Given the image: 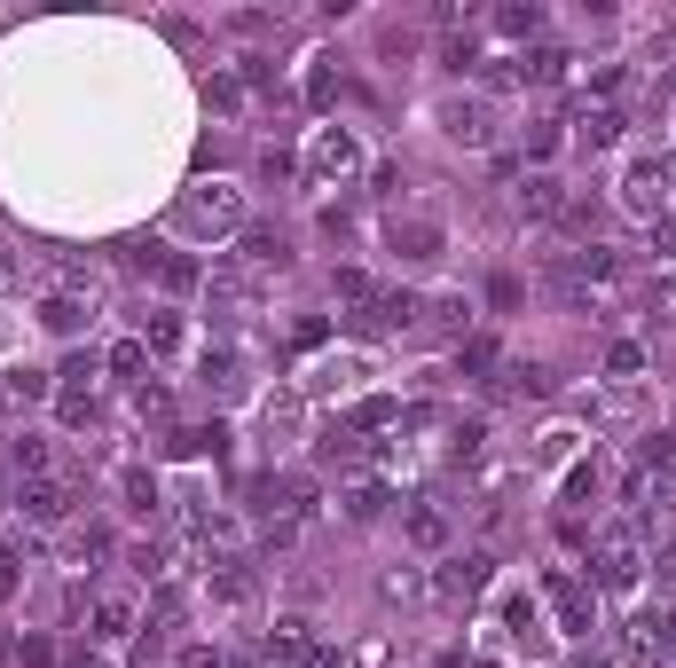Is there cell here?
Segmentation results:
<instances>
[{"mask_svg": "<svg viewBox=\"0 0 676 668\" xmlns=\"http://www.w3.org/2000/svg\"><path fill=\"white\" fill-rule=\"evenodd\" d=\"M24 668H55V645L48 638H24Z\"/></svg>", "mask_w": 676, "mask_h": 668, "instance_id": "7bdbcfd3", "label": "cell"}, {"mask_svg": "<svg viewBox=\"0 0 676 668\" xmlns=\"http://www.w3.org/2000/svg\"><path fill=\"white\" fill-rule=\"evenodd\" d=\"M9 464H16L24 480H40V472H48V441H40V432H16V441H9Z\"/></svg>", "mask_w": 676, "mask_h": 668, "instance_id": "e0dca14e", "label": "cell"}, {"mask_svg": "<svg viewBox=\"0 0 676 668\" xmlns=\"http://www.w3.org/2000/svg\"><path fill=\"white\" fill-rule=\"evenodd\" d=\"M103 551H111V527H79V534H72V566L103 558Z\"/></svg>", "mask_w": 676, "mask_h": 668, "instance_id": "4dcf8cb0", "label": "cell"}, {"mask_svg": "<svg viewBox=\"0 0 676 668\" xmlns=\"http://www.w3.org/2000/svg\"><path fill=\"white\" fill-rule=\"evenodd\" d=\"M134 629V606L126 597H103V606H95V638H126Z\"/></svg>", "mask_w": 676, "mask_h": 668, "instance_id": "603a6c76", "label": "cell"}, {"mask_svg": "<svg viewBox=\"0 0 676 668\" xmlns=\"http://www.w3.org/2000/svg\"><path fill=\"white\" fill-rule=\"evenodd\" d=\"M95 370H103L95 354H72V362H63V378H72V393H79V386H95Z\"/></svg>", "mask_w": 676, "mask_h": 668, "instance_id": "f35d334b", "label": "cell"}, {"mask_svg": "<svg viewBox=\"0 0 676 668\" xmlns=\"http://www.w3.org/2000/svg\"><path fill=\"white\" fill-rule=\"evenodd\" d=\"M0 393H9V401H48L55 378H48V370H24V362H16V370H0Z\"/></svg>", "mask_w": 676, "mask_h": 668, "instance_id": "5bb4252c", "label": "cell"}, {"mask_svg": "<svg viewBox=\"0 0 676 668\" xmlns=\"http://www.w3.org/2000/svg\"><path fill=\"white\" fill-rule=\"evenodd\" d=\"M605 370H614V378H629V370H646V346H629V339H622L614 354H605Z\"/></svg>", "mask_w": 676, "mask_h": 668, "instance_id": "836d02e7", "label": "cell"}, {"mask_svg": "<svg viewBox=\"0 0 676 668\" xmlns=\"http://www.w3.org/2000/svg\"><path fill=\"white\" fill-rule=\"evenodd\" d=\"M299 668H338V653H323V645H308V660H299Z\"/></svg>", "mask_w": 676, "mask_h": 668, "instance_id": "7dc6e473", "label": "cell"}, {"mask_svg": "<svg viewBox=\"0 0 676 668\" xmlns=\"http://www.w3.org/2000/svg\"><path fill=\"white\" fill-rule=\"evenodd\" d=\"M142 362H150V346H142V339H126V346H111V370H118V378H142Z\"/></svg>", "mask_w": 676, "mask_h": 668, "instance_id": "d6a6232c", "label": "cell"}, {"mask_svg": "<svg viewBox=\"0 0 676 668\" xmlns=\"http://www.w3.org/2000/svg\"><path fill=\"white\" fill-rule=\"evenodd\" d=\"M488 575H496V558H488V551H464V558H449L441 590H449V597H480V590H488Z\"/></svg>", "mask_w": 676, "mask_h": 668, "instance_id": "ba28073f", "label": "cell"}, {"mask_svg": "<svg viewBox=\"0 0 676 668\" xmlns=\"http://www.w3.org/2000/svg\"><path fill=\"white\" fill-rule=\"evenodd\" d=\"M614 134H622V111H583V142L590 150H605Z\"/></svg>", "mask_w": 676, "mask_h": 668, "instance_id": "83f0119b", "label": "cell"}, {"mask_svg": "<svg viewBox=\"0 0 676 668\" xmlns=\"http://www.w3.org/2000/svg\"><path fill=\"white\" fill-rule=\"evenodd\" d=\"M496 31H512V40H535V31H543V9H496Z\"/></svg>", "mask_w": 676, "mask_h": 668, "instance_id": "d4e9b609", "label": "cell"}, {"mask_svg": "<svg viewBox=\"0 0 676 668\" xmlns=\"http://www.w3.org/2000/svg\"><path fill=\"white\" fill-rule=\"evenodd\" d=\"M410 543H417V551H441V543H449V519L433 512V504H417V512H410Z\"/></svg>", "mask_w": 676, "mask_h": 668, "instance_id": "ac0fdd59", "label": "cell"}, {"mask_svg": "<svg viewBox=\"0 0 676 668\" xmlns=\"http://www.w3.org/2000/svg\"><path fill=\"white\" fill-rule=\"evenodd\" d=\"M72 668H103V660H87V653H79V660H72Z\"/></svg>", "mask_w": 676, "mask_h": 668, "instance_id": "c3c4849f", "label": "cell"}, {"mask_svg": "<svg viewBox=\"0 0 676 668\" xmlns=\"http://www.w3.org/2000/svg\"><path fill=\"white\" fill-rule=\"evenodd\" d=\"M566 449H574V432H543V441H535V464H566Z\"/></svg>", "mask_w": 676, "mask_h": 668, "instance_id": "74e56055", "label": "cell"}, {"mask_svg": "<svg viewBox=\"0 0 676 668\" xmlns=\"http://www.w3.org/2000/svg\"><path fill=\"white\" fill-rule=\"evenodd\" d=\"M480 449H488V425H480V417H472V425H456V432H449V456H456V464H472V456H480Z\"/></svg>", "mask_w": 676, "mask_h": 668, "instance_id": "4316f807", "label": "cell"}, {"mask_svg": "<svg viewBox=\"0 0 676 668\" xmlns=\"http://www.w3.org/2000/svg\"><path fill=\"white\" fill-rule=\"evenodd\" d=\"M142 346H150V354H174V346H181V323H174V315H150V323H142Z\"/></svg>", "mask_w": 676, "mask_h": 668, "instance_id": "484cf974", "label": "cell"}, {"mask_svg": "<svg viewBox=\"0 0 676 668\" xmlns=\"http://www.w3.org/2000/svg\"><path fill=\"white\" fill-rule=\"evenodd\" d=\"M370 370H362V362L354 354H330V362H315V370H308V386H299V393H315V401H330V393H354Z\"/></svg>", "mask_w": 676, "mask_h": 668, "instance_id": "52a82bcc", "label": "cell"}, {"mask_svg": "<svg viewBox=\"0 0 676 668\" xmlns=\"http://www.w3.org/2000/svg\"><path fill=\"white\" fill-rule=\"evenodd\" d=\"M181 668H221V653H213V645H189V660H181Z\"/></svg>", "mask_w": 676, "mask_h": 668, "instance_id": "bcb514c9", "label": "cell"}, {"mask_svg": "<svg viewBox=\"0 0 676 668\" xmlns=\"http://www.w3.org/2000/svg\"><path fill=\"white\" fill-rule=\"evenodd\" d=\"M165 558H174L165 543H134V551H126V566H134V575H142V582H165V575H174V566H165Z\"/></svg>", "mask_w": 676, "mask_h": 668, "instance_id": "44dd1931", "label": "cell"}, {"mask_svg": "<svg viewBox=\"0 0 676 668\" xmlns=\"http://www.w3.org/2000/svg\"><path fill=\"white\" fill-rule=\"evenodd\" d=\"M72 504H79V488H72V480H55V472L24 480V495H16V512H24L32 527H63V519H72Z\"/></svg>", "mask_w": 676, "mask_h": 668, "instance_id": "7a4b0ae2", "label": "cell"}, {"mask_svg": "<svg viewBox=\"0 0 676 668\" xmlns=\"http://www.w3.org/2000/svg\"><path fill=\"white\" fill-rule=\"evenodd\" d=\"M315 456L338 464V472H354V464H362V432H354V425H330L323 441H315Z\"/></svg>", "mask_w": 676, "mask_h": 668, "instance_id": "4fadbf2b", "label": "cell"}, {"mask_svg": "<svg viewBox=\"0 0 676 668\" xmlns=\"http://www.w3.org/2000/svg\"><path fill=\"white\" fill-rule=\"evenodd\" d=\"M622 189H629V213H637V220H653V213H661V165H653V157H646V165H629V181H622Z\"/></svg>", "mask_w": 676, "mask_h": 668, "instance_id": "8fae6325", "label": "cell"}, {"mask_svg": "<svg viewBox=\"0 0 676 668\" xmlns=\"http://www.w3.org/2000/svg\"><path fill=\"white\" fill-rule=\"evenodd\" d=\"M40 323L55 330V339H79V330L95 323V299H79V291H48V299H40Z\"/></svg>", "mask_w": 676, "mask_h": 668, "instance_id": "5b68a950", "label": "cell"}, {"mask_svg": "<svg viewBox=\"0 0 676 668\" xmlns=\"http://www.w3.org/2000/svg\"><path fill=\"white\" fill-rule=\"evenodd\" d=\"M9 590H16V551L0 543V597H9Z\"/></svg>", "mask_w": 676, "mask_h": 668, "instance_id": "f6af8a7d", "label": "cell"}, {"mask_svg": "<svg viewBox=\"0 0 676 668\" xmlns=\"http://www.w3.org/2000/svg\"><path fill=\"white\" fill-rule=\"evenodd\" d=\"M181 228H197V237H236L245 228V197H236L228 181H205L181 197Z\"/></svg>", "mask_w": 676, "mask_h": 668, "instance_id": "6da1fadb", "label": "cell"}, {"mask_svg": "<svg viewBox=\"0 0 676 668\" xmlns=\"http://www.w3.org/2000/svg\"><path fill=\"white\" fill-rule=\"evenodd\" d=\"M338 299H347V307H370V299H378V283H370L362 267H338Z\"/></svg>", "mask_w": 676, "mask_h": 668, "instance_id": "f1b7e54d", "label": "cell"}, {"mask_svg": "<svg viewBox=\"0 0 676 668\" xmlns=\"http://www.w3.org/2000/svg\"><path fill=\"white\" fill-rule=\"evenodd\" d=\"M267 660H308V621H276L267 629Z\"/></svg>", "mask_w": 676, "mask_h": 668, "instance_id": "2e32d148", "label": "cell"}, {"mask_svg": "<svg viewBox=\"0 0 676 668\" xmlns=\"http://www.w3.org/2000/svg\"><path fill=\"white\" fill-rule=\"evenodd\" d=\"M245 260L252 267H291V237L284 228H245Z\"/></svg>", "mask_w": 676, "mask_h": 668, "instance_id": "7c38bea8", "label": "cell"}, {"mask_svg": "<svg viewBox=\"0 0 676 668\" xmlns=\"http://www.w3.org/2000/svg\"><path fill=\"white\" fill-rule=\"evenodd\" d=\"M449 134H456V142H480V134H488V126H480V111H472V103H464V111H449Z\"/></svg>", "mask_w": 676, "mask_h": 668, "instance_id": "8d00e7d4", "label": "cell"}, {"mask_svg": "<svg viewBox=\"0 0 676 668\" xmlns=\"http://www.w3.org/2000/svg\"><path fill=\"white\" fill-rule=\"evenodd\" d=\"M158 276H165V283H174V291H189V283H197V260H165V267H158Z\"/></svg>", "mask_w": 676, "mask_h": 668, "instance_id": "b9f144b4", "label": "cell"}, {"mask_svg": "<svg viewBox=\"0 0 676 668\" xmlns=\"http://www.w3.org/2000/svg\"><path fill=\"white\" fill-rule=\"evenodd\" d=\"M629 582H637V543H629V527H605V534H598L590 590H629Z\"/></svg>", "mask_w": 676, "mask_h": 668, "instance_id": "277c9868", "label": "cell"}, {"mask_svg": "<svg viewBox=\"0 0 676 668\" xmlns=\"http://www.w3.org/2000/svg\"><path fill=\"white\" fill-rule=\"evenodd\" d=\"M464 370H472V378L496 370V339H464Z\"/></svg>", "mask_w": 676, "mask_h": 668, "instance_id": "d590c367", "label": "cell"}, {"mask_svg": "<svg viewBox=\"0 0 676 668\" xmlns=\"http://www.w3.org/2000/svg\"><path fill=\"white\" fill-rule=\"evenodd\" d=\"M417 315H433V323H441V330H464L472 323V307H464V299L449 291V299H433V307H417Z\"/></svg>", "mask_w": 676, "mask_h": 668, "instance_id": "1f68e13d", "label": "cell"}, {"mask_svg": "<svg viewBox=\"0 0 676 668\" xmlns=\"http://www.w3.org/2000/svg\"><path fill=\"white\" fill-rule=\"evenodd\" d=\"M543 597H551V614L574 629V638H583V629H598V590H590L583 575H566V566H559V575L543 582Z\"/></svg>", "mask_w": 676, "mask_h": 668, "instance_id": "3957f363", "label": "cell"}, {"mask_svg": "<svg viewBox=\"0 0 676 668\" xmlns=\"http://www.w3.org/2000/svg\"><path fill=\"white\" fill-rule=\"evenodd\" d=\"M519 213H527V220H559V213H566L559 181H551V174H527V181H519Z\"/></svg>", "mask_w": 676, "mask_h": 668, "instance_id": "30bf717a", "label": "cell"}, {"mask_svg": "<svg viewBox=\"0 0 676 668\" xmlns=\"http://www.w3.org/2000/svg\"><path fill=\"white\" fill-rule=\"evenodd\" d=\"M378 425H401V409L386 393H370V401H354V432H378Z\"/></svg>", "mask_w": 676, "mask_h": 668, "instance_id": "cb8c5ba5", "label": "cell"}, {"mask_svg": "<svg viewBox=\"0 0 676 668\" xmlns=\"http://www.w3.org/2000/svg\"><path fill=\"white\" fill-rule=\"evenodd\" d=\"M378 512H386V480H354V488H347V519H354V527H370Z\"/></svg>", "mask_w": 676, "mask_h": 668, "instance_id": "9a60e30c", "label": "cell"}, {"mask_svg": "<svg viewBox=\"0 0 676 668\" xmlns=\"http://www.w3.org/2000/svg\"><path fill=\"white\" fill-rule=\"evenodd\" d=\"M126 504L142 512V519H150V512L165 504V495H158V472H142V464H134V472H126Z\"/></svg>", "mask_w": 676, "mask_h": 668, "instance_id": "7402d4cb", "label": "cell"}, {"mask_svg": "<svg viewBox=\"0 0 676 668\" xmlns=\"http://www.w3.org/2000/svg\"><path fill=\"white\" fill-rule=\"evenodd\" d=\"M308 157H315V174H354V134L347 126H323Z\"/></svg>", "mask_w": 676, "mask_h": 668, "instance_id": "9c48e42d", "label": "cell"}, {"mask_svg": "<svg viewBox=\"0 0 676 668\" xmlns=\"http://www.w3.org/2000/svg\"><path fill=\"white\" fill-rule=\"evenodd\" d=\"M527 79L559 87V79H566V55H559V48H535V55H527Z\"/></svg>", "mask_w": 676, "mask_h": 668, "instance_id": "f546056e", "label": "cell"}, {"mask_svg": "<svg viewBox=\"0 0 676 668\" xmlns=\"http://www.w3.org/2000/svg\"><path fill=\"white\" fill-rule=\"evenodd\" d=\"M134 409H142V417H158V425H165V409H174V401H165V386H142V393H134Z\"/></svg>", "mask_w": 676, "mask_h": 668, "instance_id": "ab89813d", "label": "cell"}, {"mask_svg": "<svg viewBox=\"0 0 676 668\" xmlns=\"http://www.w3.org/2000/svg\"><path fill=\"white\" fill-rule=\"evenodd\" d=\"M9 283H24V260H16L9 244H0V291H9Z\"/></svg>", "mask_w": 676, "mask_h": 668, "instance_id": "ee69618b", "label": "cell"}, {"mask_svg": "<svg viewBox=\"0 0 676 668\" xmlns=\"http://www.w3.org/2000/svg\"><path fill=\"white\" fill-rule=\"evenodd\" d=\"M291 174H299L291 150H267V157H260V181H291Z\"/></svg>", "mask_w": 676, "mask_h": 668, "instance_id": "e575fe53", "label": "cell"}, {"mask_svg": "<svg viewBox=\"0 0 676 668\" xmlns=\"http://www.w3.org/2000/svg\"><path fill=\"white\" fill-rule=\"evenodd\" d=\"M496 393H512V401H543V393H551V370H503Z\"/></svg>", "mask_w": 676, "mask_h": 668, "instance_id": "d6986e66", "label": "cell"}, {"mask_svg": "<svg viewBox=\"0 0 676 668\" xmlns=\"http://www.w3.org/2000/svg\"><path fill=\"white\" fill-rule=\"evenodd\" d=\"M629 504L646 512V519L653 512H676V464H646V472L629 480Z\"/></svg>", "mask_w": 676, "mask_h": 668, "instance_id": "8992f818", "label": "cell"}, {"mask_svg": "<svg viewBox=\"0 0 676 668\" xmlns=\"http://www.w3.org/2000/svg\"><path fill=\"white\" fill-rule=\"evenodd\" d=\"M393 244H401V260H433V252H441V228H433V220H410Z\"/></svg>", "mask_w": 676, "mask_h": 668, "instance_id": "ffe728a7", "label": "cell"}, {"mask_svg": "<svg viewBox=\"0 0 676 668\" xmlns=\"http://www.w3.org/2000/svg\"><path fill=\"white\" fill-rule=\"evenodd\" d=\"M559 150V126H527V157H551Z\"/></svg>", "mask_w": 676, "mask_h": 668, "instance_id": "60d3db41", "label": "cell"}]
</instances>
